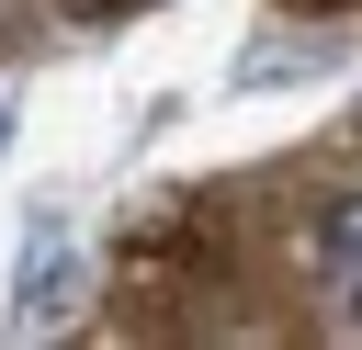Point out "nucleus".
<instances>
[{
  "label": "nucleus",
  "mask_w": 362,
  "mask_h": 350,
  "mask_svg": "<svg viewBox=\"0 0 362 350\" xmlns=\"http://www.w3.org/2000/svg\"><path fill=\"white\" fill-rule=\"evenodd\" d=\"M305 260H317V282L339 294V316H362V192H328V203H317Z\"/></svg>",
  "instance_id": "f257e3e1"
},
{
  "label": "nucleus",
  "mask_w": 362,
  "mask_h": 350,
  "mask_svg": "<svg viewBox=\"0 0 362 350\" xmlns=\"http://www.w3.org/2000/svg\"><path fill=\"white\" fill-rule=\"evenodd\" d=\"M57 316H68V248L45 237L34 248V282H23V327H57Z\"/></svg>",
  "instance_id": "f03ea898"
},
{
  "label": "nucleus",
  "mask_w": 362,
  "mask_h": 350,
  "mask_svg": "<svg viewBox=\"0 0 362 350\" xmlns=\"http://www.w3.org/2000/svg\"><path fill=\"white\" fill-rule=\"evenodd\" d=\"M294 11H328V0H294Z\"/></svg>",
  "instance_id": "7ed1b4c3"
}]
</instances>
